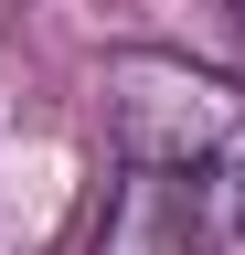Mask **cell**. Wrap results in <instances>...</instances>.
<instances>
[{"label": "cell", "instance_id": "obj_1", "mask_svg": "<svg viewBox=\"0 0 245 255\" xmlns=\"http://www.w3.org/2000/svg\"><path fill=\"white\" fill-rule=\"evenodd\" d=\"M117 128H128V170L171 191L181 245L245 255V85L192 64H128Z\"/></svg>", "mask_w": 245, "mask_h": 255}, {"label": "cell", "instance_id": "obj_2", "mask_svg": "<svg viewBox=\"0 0 245 255\" xmlns=\"http://www.w3.org/2000/svg\"><path fill=\"white\" fill-rule=\"evenodd\" d=\"M224 11H235V32H245V0H224Z\"/></svg>", "mask_w": 245, "mask_h": 255}]
</instances>
